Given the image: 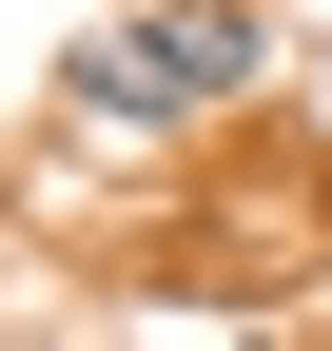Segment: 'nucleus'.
<instances>
[{
    "label": "nucleus",
    "instance_id": "nucleus-1",
    "mask_svg": "<svg viewBox=\"0 0 332 351\" xmlns=\"http://www.w3.org/2000/svg\"><path fill=\"white\" fill-rule=\"evenodd\" d=\"M254 59L274 39L235 20V0H137V20H78L59 98L78 117H215V98H254Z\"/></svg>",
    "mask_w": 332,
    "mask_h": 351
}]
</instances>
